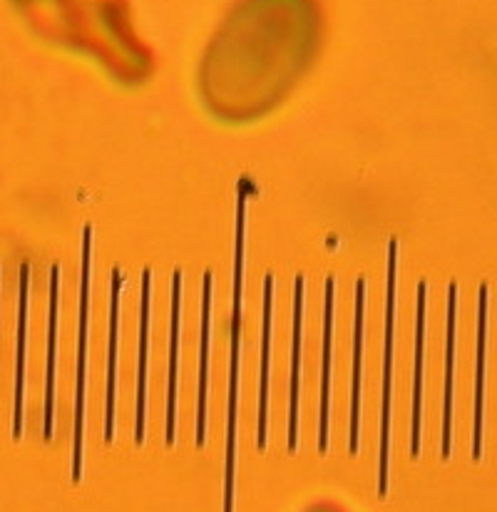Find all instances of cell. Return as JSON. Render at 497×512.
Masks as SVG:
<instances>
[{
	"mask_svg": "<svg viewBox=\"0 0 497 512\" xmlns=\"http://www.w3.org/2000/svg\"><path fill=\"white\" fill-rule=\"evenodd\" d=\"M333 276L326 279L324 291V371H321V406H319V453L329 450L331 418V348H333Z\"/></svg>",
	"mask_w": 497,
	"mask_h": 512,
	"instance_id": "2e32d148",
	"label": "cell"
},
{
	"mask_svg": "<svg viewBox=\"0 0 497 512\" xmlns=\"http://www.w3.org/2000/svg\"><path fill=\"white\" fill-rule=\"evenodd\" d=\"M209 343H212V274H204L202 291V353H199V388H197V445L207 440V393H209Z\"/></svg>",
	"mask_w": 497,
	"mask_h": 512,
	"instance_id": "7c38bea8",
	"label": "cell"
},
{
	"mask_svg": "<svg viewBox=\"0 0 497 512\" xmlns=\"http://www.w3.org/2000/svg\"><path fill=\"white\" fill-rule=\"evenodd\" d=\"M28 264L20 266V299H18V346H15V403H13V438H23L25 418V361H28Z\"/></svg>",
	"mask_w": 497,
	"mask_h": 512,
	"instance_id": "52a82bcc",
	"label": "cell"
},
{
	"mask_svg": "<svg viewBox=\"0 0 497 512\" xmlns=\"http://www.w3.org/2000/svg\"><path fill=\"white\" fill-rule=\"evenodd\" d=\"M448 331H445V398H443V458H450L453 443V366H455V339H458V286H448Z\"/></svg>",
	"mask_w": 497,
	"mask_h": 512,
	"instance_id": "8fae6325",
	"label": "cell"
},
{
	"mask_svg": "<svg viewBox=\"0 0 497 512\" xmlns=\"http://www.w3.org/2000/svg\"><path fill=\"white\" fill-rule=\"evenodd\" d=\"M398 242L388 244L386 279V346H383V403H381V450H378V498L388 493V458H391V396H393V321H396Z\"/></svg>",
	"mask_w": 497,
	"mask_h": 512,
	"instance_id": "277c9868",
	"label": "cell"
},
{
	"mask_svg": "<svg viewBox=\"0 0 497 512\" xmlns=\"http://www.w3.org/2000/svg\"><path fill=\"white\" fill-rule=\"evenodd\" d=\"M319 45V0H239L204 53V102L219 120H259L294 90Z\"/></svg>",
	"mask_w": 497,
	"mask_h": 512,
	"instance_id": "6da1fadb",
	"label": "cell"
},
{
	"mask_svg": "<svg viewBox=\"0 0 497 512\" xmlns=\"http://www.w3.org/2000/svg\"><path fill=\"white\" fill-rule=\"evenodd\" d=\"M179 324H182V274L172 276V321H169V388H167V445L174 443L177 423V368H179Z\"/></svg>",
	"mask_w": 497,
	"mask_h": 512,
	"instance_id": "9a60e30c",
	"label": "cell"
},
{
	"mask_svg": "<svg viewBox=\"0 0 497 512\" xmlns=\"http://www.w3.org/2000/svg\"><path fill=\"white\" fill-rule=\"evenodd\" d=\"M488 286L478 294V353H475V408H473V460L483 458V413H485V363H488Z\"/></svg>",
	"mask_w": 497,
	"mask_h": 512,
	"instance_id": "9c48e42d",
	"label": "cell"
},
{
	"mask_svg": "<svg viewBox=\"0 0 497 512\" xmlns=\"http://www.w3.org/2000/svg\"><path fill=\"white\" fill-rule=\"evenodd\" d=\"M306 281L296 276L294 284V343H291V396H289V450L299 445V391H301V348H304V306Z\"/></svg>",
	"mask_w": 497,
	"mask_h": 512,
	"instance_id": "ba28073f",
	"label": "cell"
},
{
	"mask_svg": "<svg viewBox=\"0 0 497 512\" xmlns=\"http://www.w3.org/2000/svg\"><path fill=\"white\" fill-rule=\"evenodd\" d=\"M120 271L112 274L110 291V353H107V408H105V440L115 438V381H117V341H120Z\"/></svg>",
	"mask_w": 497,
	"mask_h": 512,
	"instance_id": "e0dca14e",
	"label": "cell"
},
{
	"mask_svg": "<svg viewBox=\"0 0 497 512\" xmlns=\"http://www.w3.org/2000/svg\"><path fill=\"white\" fill-rule=\"evenodd\" d=\"M415 299V368H413V411H411V455L420 458V440H423V381H425V309H428V286L418 284Z\"/></svg>",
	"mask_w": 497,
	"mask_h": 512,
	"instance_id": "5b68a950",
	"label": "cell"
},
{
	"mask_svg": "<svg viewBox=\"0 0 497 512\" xmlns=\"http://www.w3.org/2000/svg\"><path fill=\"white\" fill-rule=\"evenodd\" d=\"M58 304H60V269H50V311H48V371H45V411L43 438L53 440L55 423V346H58Z\"/></svg>",
	"mask_w": 497,
	"mask_h": 512,
	"instance_id": "5bb4252c",
	"label": "cell"
},
{
	"mask_svg": "<svg viewBox=\"0 0 497 512\" xmlns=\"http://www.w3.org/2000/svg\"><path fill=\"white\" fill-rule=\"evenodd\" d=\"M363 346H366V281H356V319H353V373H351V453H358L363 396Z\"/></svg>",
	"mask_w": 497,
	"mask_h": 512,
	"instance_id": "8992f818",
	"label": "cell"
},
{
	"mask_svg": "<svg viewBox=\"0 0 497 512\" xmlns=\"http://www.w3.org/2000/svg\"><path fill=\"white\" fill-rule=\"evenodd\" d=\"M142 309H140V361H137V421L135 440L145 443L147 421V361H150V324H152V271L142 274Z\"/></svg>",
	"mask_w": 497,
	"mask_h": 512,
	"instance_id": "30bf717a",
	"label": "cell"
},
{
	"mask_svg": "<svg viewBox=\"0 0 497 512\" xmlns=\"http://www.w3.org/2000/svg\"><path fill=\"white\" fill-rule=\"evenodd\" d=\"M271 309H274V276L264 279V336H261V371H259V428H256V445L266 448L269 433V368H271Z\"/></svg>",
	"mask_w": 497,
	"mask_h": 512,
	"instance_id": "4fadbf2b",
	"label": "cell"
},
{
	"mask_svg": "<svg viewBox=\"0 0 497 512\" xmlns=\"http://www.w3.org/2000/svg\"><path fill=\"white\" fill-rule=\"evenodd\" d=\"M83 274H80V324H78V371H75V433H73V483L83 480L85 453V396L87 351H90V289H92V227L83 232Z\"/></svg>",
	"mask_w": 497,
	"mask_h": 512,
	"instance_id": "3957f363",
	"label": "cell"
},
{
	"mask_svg": "<svg viewBox=\"0 0 497 512\" xmlns=\"http://www.w3.org/2000/svg\"><path fill=\"white\" fill-rule=\"evenodd\" d=\"M247 189L237 192V234H234V304L232 351H229V408H227V468H224V512H234V475H237V418H239V361H242L244 309V249H247Z\"/></svg>",
	"mask_w": 497,
	"mask_h": 512,
	"instance_id": "7a4b0ae2",
	"label": "cell"
}]
</instances>
